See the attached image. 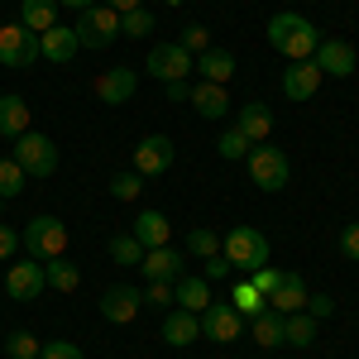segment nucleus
I'll return each instance as SVG.
<instances>
[{
  "instance_id": "obj_31",
  "label": "nucleus",
  "mask_w": 359,
  "mask_h": 359,
  "mask_svg": "<svg viewBox=\"0 0 359 359\" xmlns=\"http://www.w3.org/2000/svg\"><path fill=\"white\" fill-rule=\"evenodd\" d=\"M249 149H254V144H249L240 130H225V135L216 139V154H221L225 163H240V158H249Z\"/></svg>"
},
{
  "instance_id": "obj_18",
  "label": "nucleus",
  "mask_w": 359,
  "mask_h": 359,
  "mask_svg": "<svg viewBox=\"0 0 359 359\" xmlns=\"http://www.w3.org/2000/svg\"><path fill=\"white\" fill-rule=\"evenodd\" d=\"M235 130H240L249 144H269V135H273V111H269L264 101H249V106H240V115H235Z\"/></svg>"
},
{
  "instance_id": "obj_46",
  "label": "nucleus",
  "mask_w": 359,
  "mask_h": 359,
  "mask_svg": "<svg viewBox=\"0 0 359 359\" xmlns=\"http://www.w3.org/2000/svg\"><path fill=\"white\" fill-rule=\"evenodd\" d=\"M163 96L168 101H187L192 96V82H163Z\"/></svg>"
},
{
  "instance_id": "obj_14",
  "label": "nucleus",
  "mask_w": 359,
  "mask_h": 359,
  "mask_svg": "<svg viewBox=\"0 0 359 359\" xmlns=\"http://www.w3.org/2000/svg\"><path fill=\"white\" fill-rule=\"evenodd\" d=\"M311 62L321 67V77H350L359 57H355V48H350L345 39H321L316 53H311Z\"/></svg>"
},
{
  "instance_id": "obj_17",
  "label": "nucleus",
  "mask_w": 359,
  "mask_h": 359,
  "mask_svg": "<svg viewBox=\"0 0 359 359\" xmlns=\"http://www.w3.org/2000/svg\"><path fill=\"white\" fill-rule=\"evenodd\" d=\"M135 86H139L135 67H111V72L96 77V96H101L106 106H125V101L135 96Z\"/></svg>"
},
{
  "instance_id": "obj_21",
  "label": "nucleus",
  "mask_w": 359,
  "mask_h": 359,
  "mask_svg": "<svg viewBox=\"0 0 359 359\" xmlns=\"http://www.w3.org/2000/svg\"><path fill=\"white\" fill-rule=\"evenodd\" d=\"M172 302L182 306V311H196V316H201V311H206V306H211V283H206V278H177V283H172Z\"/></svg>"
},
{
  "instance_id": "obj_28",
  "label": "nucleus",
  "mask_w": 359,
  "mask_h": 359,
  "mask_svg": "<svg viewBox=\"0 0 359 359\" xmlns=\"http://www.w3.org/2000/svg\"><path fill=\"white\" fill-rule=\"evenodd\" d=\"M43 278H48V287H57V292H77V283H82L72 259H48L43 264Z\"/></svg>"
},
{
  "instance_id": "obj_4",
  "label": "nucleus",
  "mask_w": 359,
  "mask_h": 359,
  "mask_svg": "<svg viewBox=\"0 0 359 359\" xmlns=\"http://www.w3.org/2000/svg\"><path fill=\"white\" fill-rule=\"evenodd\" d=\"M10 158L25 168V177H53L57 144L48 135H39V130H25V135L15 139V154H10Z\"/></svg>"
},
{
  "instance_id": "obj_30",
  "label": "nucleus",
  "mask_w": 359,
  "mask_h": 359,
  "mask_svg": "<svg viewBox=\"0 0 359 359\" xmlns=\"http://www.w3.org/2000/svg\"><path fill=\"white\" fill-rule=\"evenodd\" d=\"M230 297H235V302H230V306H235L240 316H259V311L269 306V302H264V297H259V287H254L249 278H245V283H235V292H230Z\"/></svg>"
},
{
  "instance_id": "obj_33",
  "label": "nucleus",
  "mask_w": 359,
  "mask_h": 359,
  "mask_svg": "<svg viewBox=\"0 0 359 359\" xmlns=\"http://www.w3.org/2000/svg\"><path fill=\"white\" fill-rule=\"evenodd\" d=\"M187 254H196V259L221 254V235H216V230H206V225H196L192 235H187Z\"/></svg>"
},
{
  "instance_id": "obj_40",
  "label": "nucleus",
  "mask_w": 359,
  "mask_h": 359,
  "mask_svg": "<svg viewBox=\"0 0 359 359\" xmlns=\"http://www.w3.org/2000/svg\"><path fill=\"white\" fill-rule=\"evenodd\" d=\"M39 359H82V350L72 340H43L39 345Z\"/></svg>"
},
{
  "instance_id": "obj_16",
  "label": "nucleus",
  "mask_w": 359,
  "mask_h": 359,
  "mask_svg": "<svg viewBox=\"0 0 359 359\" xmlns=\"http://www.w3.org/2000/svg\"><path fill=\"white\" fill-rule=\"evenodd\" d=\"M321 91V67L306 57V62H292L287 72H283V96L287 101H311Z\"/></svg>"
},
{
  "instance_id": "obj_23",
  "label": "nucleus",
  "mask_w": 359,
  "mask_h": 359,
  "mask_svg": "<svg viewBox=\"0 0 359 359\" xmlns=\"http://www.w3.org/2000/svg\"><path fill=\"white\" fill-rule=\"evenodd\" d=\"M269 306H273V311H283V316L306 311V283L297 273H283V283H278V292L269 297Z\"/></svg>"
},
{
  "instance_id": "obj_43",
  "label": "nucleus",
  "mask_w": 359,
  "mask_h": 359,
  "mask_svg": "<svg viewBox=\"0 0 359 359\" xmlns=\"http://www.w3.org/2000/svg\"><path fill=\"white\" fill-rule=\"evenodd\" d=\"M331 311H335V302L326 297V292H306V316L321 321V316H331Z\"/></svg>"
},
{
  "instance_id": "obj_8",
  "label": "nucleus",
  "mask_w": 359,
  "mask_h": 359,
  "mask_svg": "<svg viewBox=\"0 0 359 359\" xmlns=\"http://www.w3.org/2000/svg\"><path fill=\"white\" fill-rule=\"evenodd\" d=\"M39 62V34L25 25H0V67H34Z\"/></svg>"
},
{
  "instance_id": "obj_32",
  "label": "nucleus",
  "mask_w": 359,
  "mask_h": 359,
  "mask_svg": "<svg viewBox=\"0 0 359 359\" xmlns=\"http://www.w3.org/2000/svg\"><path fill=\"white\" fill-rule=\"evenodd\" d=\"M25 192V168L15 163V158H0V201H10V196Z\"/></svg>"
},
{
  "instance_id": "obj_2",
  "label": "nucleus",
  "mask_w": 359,
  "mask_h": 359,
  "mask_svg": "<svg viewBox=\"0 0 359 359\" xmlns=\"http://www.w3.org/2000/svg\"><path fill=\"white\" fill-rule=\"evenodd\" d=\"M20 245H25L29 259H39V264L62 259V249H67V225L57 221V216H34V221L25 225V235H20Z\"/></svg>"
},
{
  "instance_id": "obj_11",
  "label": "nucleus",
  "mask_w": 359,
  "mask_h": 359,
  "mask_svg": "<svg viewBox=\"0 0 359 359\" xmlns=\"http://www.w3.org/2000/svg\"><path fill=\"white\" fill-rule=\"evenodd\" d=\"M172 168V139L168 135H149L135 144V172L139 177H158Z\"/></svg>"
},
{
  "instance_id": "obj_37",
  "label": "nucleus",
  "mask_w": 359,
  "mask_h": 359,
  "mask_svg": "<svg viewBox=\"0 0 359 359\" xmlns=\"http://www.w3.org/2000/svg\"><path fill=\"white\" fill-rule=\"evenodd\" d=\"M177 43H182V48H187L192 57H196V53H206V48H211V29H206V25H187Z\"/></svg>"
},
{
  "instance_id": "obj_9",
  "label": "nucleus",
  "mask_w": 359,
  "mask_h": 359,
  "mask_svg": "<svg viewBox=\"0 0 359 359\" xmlns=\"http://www.w3.org/2000/svg\"><path fill=\"white\" fill-rule=\"evenodd\" d=\"M43 287H48V278H43V264H39V259H20V264H10V273H5V297H15V302H34Z\"/></svg>"
},
{
  "instance_id": "obj_10",
  "label": "nucleus",
  "mask_w": 359,
  "mask_h": 359,
  "mask_svg": "<svg viewBox=\"0 0 359 359\" xmlns=\"http://www.w3.org/2000/svg\"><path fill=\"white\" fill-rule=\"evenodd\" d=\"M139 306H144V292L130 287V283H115V287L101 292V316L115 321V326H130V321L139 316Z\"/></svg>"
},
{
  "instance_id": "obj_35",
  "label": "nucleus",
  "mask_w": 359,
  "mask_h": 359,
  "mask_svg": "<svg viewBox=\"0 0 359 359\" xmlns=\"http://www.w3.org/2000/svg\"><path fill=\"white\" fill-rule=\"evenodd\" d=\"M111 259L130 269V264H139V259H144V245H139L135 235H115V240H111Z\"/></svg>"
},
{
  "instance_id": "obj_27",
  "label": "nucleus",
  "mask_w": 359,
  "mask_h": 359,
  "mask_svg": "<svg viewBox=\"0 0 359 359\" xmlns=\"http://www.w3.org/2000/svg\"><path fill=\"white\" fill-rule=\"evenodd\" d=\"M283 321H287L283 311H273V306H264V311L254 316V340H259L264 350H278V345H283Z\"/></svg>"
},
{
  "instance_id": "obj_29",
  "label": "nucleus",
  "mask_w": 359,
  "mask_h": 359,
  "mask_svg": "<svg viewBox=\"0 0 359 359\" xmlns=\"http://www.w3.org/2000/svg\"><path fill=\"white\" fill-rule=\"evenodd\" d=\"M283 340H287V345H297V350H306V345L316 340V316H306V311H292V316L283 321Z\"/></svg>"
},
{
  "instance_id": "obj_26",
  "label": "nucleus",
  "mask_w": 359,
  "mask_h": 359,
  "mask_svg": "<svg viewBox=\"0 0 359 359\" xmlns=\"http://www.w3.org/2000/svg\"><path fill=\"white\" fill-rule=\"evenodd\" d=\"M20 25H25L29 34L53 29L57 25V0H25V5H20Z\"/></svg>"
},
{
  "instance_id": "obj_6",
  "label": "nucleus",
  "mask_w": 359,
  "mask_h": 359,
  "mask_svg": "<svg viewBox=\"0 0 359 359\" xmlns=\"http://www.w3.org/2000/svg\"><path fill=\"white\" fill-rule=\"evenodd\" d=\"M115 34H120V15L111 5H91L77 15V43L82 48H111Z\"/></svg>"
},
{
  "instance_id": "obj_15",
  "label": "nucleus",
  "mask_w": 359,
  "mask_h": 359,
  "mask_svg": "<svg viewBox=\"0 0 359 359\" xmlns=\"http://www.w3.org/2000/svg\"><path fill=\"white\" fill-rule=\"evenodd\" d=\"M77 29H67V25H53V29H43L39 34V57L43 62H53V67H67L72 57H77Z\"/></svg>"
},
{
  "instance_id": "obj_24",
  "label": "nucleus",
  "mask_w": 359,
  "mask_h": 359,
  "mask_svg": "<svg viewBox=\"0 0 359 359\" xmlns=\"http://www.w3.org/2000/svg\"><path fill=\"white\" fill-rule=\"evenodd\" d=\"M25 130H29V106H25V96L5 91V96H0V135H5V139H20Z\"/></svg>"
},
{
  "instance_id": "obj_5",
  "label": "nucleus",
  "mask_w": 359,
  "mask_h": 359,
  "mask_svg": "<svg viewBox=\"0 0 359 359\" xmlns=\"http://www.w3.org/2000/svg\"><path fill=\"white\" fill-rule=\"evenodd\" d=\"M245 163H249V182H254L259 192H283V187H287V154H283V149L254 144Z\"/></svg>"
},
{
  "instance_id": "obj_19",
  "label": "nucleus",
  "mask_w": 359,
  "mask_h": 359,
  "mask_svg": "<svg viewBox=\"0 0 359 359\" xmlns=\"http://www.w3.org/2000/svg\"><path fill=\"white\" fill-rule=\"evenodd\" d=\"M196 335H201V316H196V311H182V306H177V311H168V316H163V340L172 345V350L192 345Z\"/></svg>"
},
{
  "instance_id": "obj_7",
  "label": "nucleus",
  "mask_w": 359,
  "mask_h": 359,
  "mask_svg": "<svg viewBox=\"0 0 359 359\" xmlns=\"http://www.w3.org/2000/svg\"><path fill=\"white\" fill-rule=\"evenodd\" d=\"M149 72H154V82H187L196 67V57L182 48V43H154V53L144 62Z\"/></svg>"
},
{
  "instance_id": "obj_44",
  "label": "nucleus",
  "mask_w": 359,
  "mask_h": 359,
  "mask_svg": "<svg viewBox=\"0 0 359 359\" xmlns=\"http://www.w3.org/2000/svg\"><path fill=\"white\" fill-rule=\"evenodd\" d=\"M230 273V259H225V254H211V259H206V283H211V278H225Z\"/></svg>"
},
{
  "instance_id": "obj_20",
  "label": "nucleus",
  "mask_w": 359,
  "mask_h": 359,
  "mask_svg": "<svg viewBox=\"0 0 359 359\" xmlns=\"http://www.w3.org/2000/svg\"><path fill=\"white\" fill-rule=\"evenodd\" d=\"M187 101L196 106L201 120H221V115H230V96H225V86H216V82H196Z\"/></svg>"
},
{
  "instance_id": "obj_13",
  "label": "nucleus",
  "mask_w": 359,
  "mask_h": 359,
  "mask_svg": "<svg viewBox=\"0 0 359 359\" xmlns=\"http://www.w3.org/2000/svg\"><path fill=\"white\" fill-rule=\"evenodd\" d=\"M139 269H144V278H149V283H177V278L187 273V259H182L177 249L158 245V249H144Z\"/></svg>"
},
{
  "instance_id": "obj_1",
  "label": "nucleus",
  "mask_w": 359,
  "mask_h": 359,
  "mask_svg": "<svg viewBox=\"0 0 359 359\" xmlns=\"http://www.w3.org/2000/svg\"><path fill=\"white\" fill-rule=\"evenodd\" d=\"M269 43H273L283 57H292V62H306V57L316 53V43H321V34L316 25L306 20V15H292V10H283L269 20Z\"/></svg>"
},
{
  "instance_id": "obj_25",
  "label": "nucleus",
  "mask_w": 359,
  "mask_h": 359,
  "mask_svg": "<svg viewBox=\"0 0 359 359\" xmlns=\"http://www.w3.org/2000/svg\"><path fill=\"white\" fill-rule=\"evenodd\" d=\"M196 72H201V82L225 86L235 77V57L225 53V48H206V53H196Z\"/></svg>"
},
{
  "instance_id": "obj_36",
  "label": "nucleus",
  "mask_w": 359,
  "mask_h": 359,
  "mask_svg": "<svg viewBox=\"0 0 359 359\" xmlns=\"http://www.w3.org/2000/svg\"><path fill=\"white\" fill-rule=\"evenodd\" d=\"M154 29V15L139 5V10H130V15H120V34H130V39H144Z\"/></svg>"
},
{
  "instance_id": "obj_22",
  "label": "nucleus",
  "mask_w": 359,
  "mask_h": 359,
  "mask_svg": "<svg viewBox=\"0 0 359 359\" xmlns=\"http://www.w3.org/2000/svg\"><path fill=\"white\" fill-rule=\"evenodd\" d=\"M130 235H135L144 249H158V245H168L172 225H168L163 211H139V216H135V230H130Z\"/></svg>"
},
{
  "instance_id": "obj_49",
  "label": "nucleus",
  "mask_w": 359,
  "mask_h": 359,
  "mask_svg": "<svg viewBox=\"0 0 359 359\" xmlns=\"http://www.w3.org/2000/svg\"><path fill=\"white\" fill-rule=\"evenodd\" d=\"M168 5H182V0H168Z\"/></svg>"
},
{
  "instance_id": "obj_34",
  "label": "nucleus",
  "mask_w": 359,
  "mask_h": 359,
  "mask_svg": "<svg viewBox=\"0 0 359 359\" xmlns=\"http://www.w3.org/2000/svg\"><path fill=\"white\" fill-rule=\"evenodd\" d=\"M5 355H10V359H39V335H34V331L5 335Z\"/></svg>"
},
{
  "instance_id": "obj_41",
  "label": "nucleus",
  "mask_w": 359,
  "mask_h": 359,
  "mask_svg": "<svg viewBox=\"0 0 359 359\" xmlns=\"http://www.w3.org/2000/svg\"><path fill=\"white\" fill-rule=\"evenodd\" d=\"M144 306H158V311L172 306V283H149L144 287Z\"/></svg>"
},
{
  "instance_id": "obj_45",
  "label": "nucleus",
  "mask_w": 359,
  "mask_h": 359,
  "mask_svg": "<svg viewBox=\"0 0 359 359\" xmlns=\"http://www.w3.org/2000/svg\"><path fill=\"white\" fill-rule=\"evenodd\" d=\"M15 249H20V235H15L10 225H0V259H10Z\"/></svg>"
},
{
  "instance_id": "obj_47",
  "label": "nucleus",
  "mask_w": 359,
  "mask_h": 359,
  "mask_svg": "<svg viewBox=\"0 0 359 359\" xmlns=\"http://www.w3.org/2000/svg\"><path fill=\"white\" fill-rule=\"evenodd\" d=\"M101 5H111L115 15H130V10H139V0H101Z\"/></svg>"
},
{
  "instance_id": "obj_38",
  "label": "nucleus",
  "mask_w": 359,
  "mask_h": 359,
  "mask_svg": "<svg viewBox=\"0 0 359 359\" xmlns=\"http://www.w3.org/2000/svg\"><path fill=\"white\" fill-rule=\"evenodd\" d=\"M249 283H254V287H259V297L269 302V297L278 292V283H283V273H278L273 264H264V269H254V273H249Z\"/></svg>"
},
{
  "instance_id": "obj_3",
  "label": "nucleus",
  "mask_w": 359,
  "mask_h": 359,
  "mask_svg": "<svg viewBox=\"0 0 359 359\" xmlns=\"http://www.w3.org/2000/svg\"><path fill=\"white\" fill-rule=\"evenodd\" d=\"M221 254L230 259V269L254 273V269H264V264H269V240H264L254 225H235V230L221 240Z\"/></svg>"
},
{
  "instance_id": "obj_48",
  "label": "nucleus",
  "mask_w": 359,
  "mask_h": 359,
  "mask_svg": "<svg viewBox=\"0 0 359 359\" xmlns=\"http://www.w3.org/2000/svg\"><path fill=\"white\" fill-rule=\"evenodd\" d=\"M57 5H72V10L82 15V10H91V5H101V0H57Z\"/></svg>"
},
{
  "instance_id": "obj_39",
  "label": "nucleus",
  "mask_w": 359,
  "mask_h": 359,
  "mask_svg": "<svg viewBox=\"0 0 359 359\" xmlns=\"http://www.w3.org/2000/svg\"><path fill=\"white\" fill-rule=\"evenodd\" d=\"M139 187H144V177L139 172H115V182H111V196L115 201H135Z\"/></svg>"
},
{
  "instance_id": "obj_42",
  "label": "nucleus",
  "mask_w": 359,
  "mask_h": 359,
  "mask_svg": "<svg viewBox=\"0 0 359 359\" xmlns=\"http://www.w3.org/2000/svg\"><path fill=\"white\" fill-rule=\"evenodd\" d=\"M340 254H345V259H359V221H350L340 230Z\"/></svg>"
},
{
  "instance_id": "obj_12",
  "label": "nucleus",
  "mask_w": 359,
  "mask_h": 359,
  "mask_svg": "<svg viewBox=\"0 0 359 359\" xmlns=\"http://www.w3.org/2000/svg\"><path fill=\"white\" fill-rule=\"evenodd\" d=\"M240 326H245V316H240L230 302H211L206 311H201V335L216 340V345H230V340L240 335Z\"/></svg>"
}]
</instances>
